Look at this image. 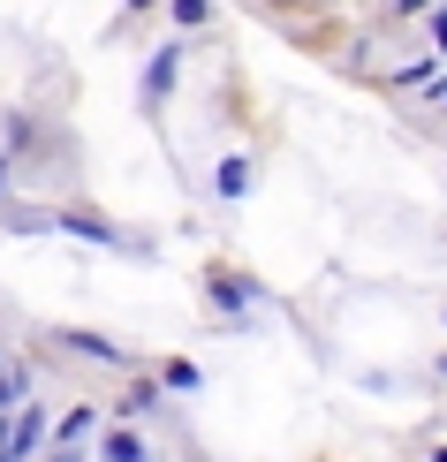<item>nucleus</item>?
<instances>
[{
	"instance_id": "1",
	"label": "nucleus",
	"mask_w": 447,
	"mask_h": 462,
	"mask_svg": "<svg viewBox=\"0 0 447 462\" xmlns=\"http://www.w3.org/2000/svg\"><path fill=\"white\" fill-rule=\"evenodd\" d=\"M38 432H46V417H38V410H23L8 432H0V455H8V462H23V455L38 448Z\"/></svg>"
},
{
	"instance_id": "2",
	"label": "nucleus",
	"mask_w": 447,
	"mask_h": 462,
	"mask_svg": "<svg viewBox=\"0 0 447 462\" xmlns=\"http://www.w3.org/2000/svg\"><path fill=\"white\" fill-rule=\"evenodd\" d=\"M61 227H69V236H91V243H114V250H129V236H122V227H107L99 213H61Z\"/></svg>"
},
{
	"instance_id": "3",
	"label": "nucleus",
	"mask_w": 447,
	"mask_h": 462,
	"mask_svg": "<svg viewBox=\"0 0 447 462\" xmlns=\"http://www.w3.org/2000/svg\"><path fill=\"white\" fill-rule=\"evenodd\" d=\"M61 341H69V349H84V356H107V364H122V349H114L107 334H61Z\"/></svg>"
},
{
	"instance_id": "4",
	"label": "nucleus",
	"mask_w": 447,
	"mask_h": 462,
	"mask_svg": "<svg viewBox=\"0 0 447 462\" xmlns=\"http://www.w3.org/2000/svg\"><path fill=\"white\" fill-rule=\"evenodd\" d=\"M107 462H144V439L137 432H107Z\"/></svg>"
},
{
	"instance_id": "5",
	"label": "nucleus",
	"mask_w": 447,
	"mask_h": 462,
	"mask_svg": "<svg viewBox=\"0 0 447 462\" xmlns=\"http://www.w3.org/2000/svg\"><path fill=\"white\" fill-rule=\"evenodd\" d=\"M167 84H174V53H160V61H152V76H144V99H167Z\"/></svg>"
},
{
	"instance_id": "6",
	"label": "nucleus",
	"mask_w": 447,
	"mask_h": 462,
	"mask_svg": "<svg viewBox=\"0 0 447 462\" xmlns=\"http://www.w3.org/2000/svg\"><path fill=\"white\" fill-rule=\"evenodd\" d=\"M220 189H228V198H243V189H250V160H220Z\"/></svg>"
},
{
	"instance_id": "7",
	"label": "nucleus",
	"mask_w": 447,
	"mask_h": 462,
	"mask_svg": "<svg viewBox=\"0 0 447 462\" xmlns=\"http://www.w3.org/2000/svg\"><path fill=\"white\" fill-rule=\"evenodd\" d=\"M212 296H220L228 311H250V303H258V288H236V281H212Z\"/></svg>"
},
{
	"instance_id": "8",
	"label": "nucleus",
	"mask_w": 447,
	"mask_h": 462,
	"mask_svg": "<svg viewBox=\"0 0 447 462\" xmlns=\"http://www.w3.org/2000/svg\"><path fill=\"white\" fill-rule=\"evenodd\" d=\"M205 15H212V0H174V23H182V31H198Z\"/></svg>"
},
{
	"instance_id": "9",
	"label": "nucleus",
	"mask_w": 447,
	"mask_h": 462,
	"mask_svg": "<svg viewBox=\"0 0 447 462\" xmlns=\"http://www.w3.org/2000/svg\"><path fill=\"white\" fill-rule=\"evenodd\" d=\"M46 462H76V439H61V448H53V455H46Z\"/></svg>"
},
{
	"instance_id": "10",
	"label": "nucleus",
	"mask_w": 447,
	"mask_h": 462,
	"mask_svg": "<svg viewBox=\"0 0 447 462\" xmlns=\"http://www.w3.org/2000/svg\"><path fill=\"white\" fill-rule=\"evenodd\" d=\"M433 38H440V46H447V8H440V15H433Z\"/></svg>"
},
{
	"instance_id": "11",
	"label": "nucleus",
	"mask_w": 447,
	"mask_h": 462,
	"mask_svg": "<svg viewBox=\"0 0 447 462\" xmlns=\"http://www.w3.org/2000/svg\"><path fill=\"white\" fill-rule=\"evenodd\" d=\"M433 462H447V448H433Z\"/></svg>"
}]
</instances>
